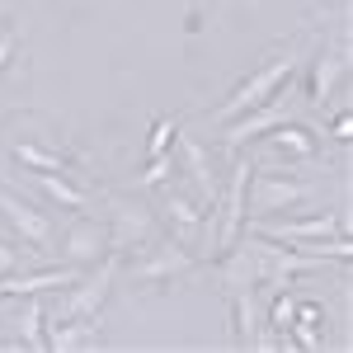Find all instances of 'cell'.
<instances>
[{"label": "cell", "instance_id": "603a6c76", "mask_svg": "<svg viewBox=\"0 0 353 353\" xmlns=\"http://www.w3.org/2000/svg\"><path fill=\"white\" fill-rule=\"evenodd\" d=\"M0 349H10V339H5V334H0Z\"/></svg>", "mask_w": 353, "mask_h": 353}, {"label": "cell", "instance_id": "ffe728a7", "mask_svg": "<svg viewBox=\"0 0 353 353\" xmlns=\"http://www.w3.org/2000/svg\"><path fill=\"white\" fill-rule=\"evenodd\" d=\"M19 264H24V254H19L10 241H0V278H5V273H14Z\"/></svg>", "mask_w": 353, "mask_h": 353}, {"label": "cell", "instance_id": "5b68a950", "mask_svg": "<svg viewBox=\"0 0 353 353\" xmlns=\"http://www.w3.org/2000/svg\"><path fill=\"white\" fill-rule=\"evenodd\" d=\"M0 217L10 221L19 236H24V245H33V250H52L57 245V226L48 212H38L33 203H24L19 193H10L5 184H0Z\"/></svg>", "mask_w": 353, "mask_h": 353}, {"label": "cell", "instance_id": "ba28073f", "mask_svg": "<svg viewBox=\"0 0 353 353\" xmlns=\"http://www.w3.org/2000/svg\"><path fill=\"white\" fill-rule=\"evenodd\" d=\"M174 151H179V170L189 174L193 189H198V203H203V208H217L221 184H217V174H212V156L184 132H174Z\"/></svg>", "mask_w": 353, "mask_h": 353}, {"label": "cell", "instance_id": "8fae6325", "mask_svg": "<svg viewBox=\"0 0 353 353\" xmlns=\"http://www.w3.org/2000/svg\"><path fill=\"white\" fill-rule=\"evenodd\" d=\"M325 132V128H306V123H297V118H288V123H278V128H269V146L283 156V161H316V151H321V141L316 137Z\"/></svg>", "mask_w": 353, "mask_h": 353}, {"label": "cell", "instance_id": "7a4b0ae2", "mask_svg": "<svg viewBox=\"0 0 353 353\" xmlns=\"http://www.w3.org/2000/svg\"><path fill=\"white\" fill-rule=\"evenodd\" d=\"M141 254L132 259V283L137 288H170L174 278H184V273L198 269V254H193L189 245H179L174 236H151L146 245H137Z\"/></svg>", "mask_w": 353, "mask_h": 353}, {"label": "cell", "instance_id": "9a60e30c", "mask_svg": "<svg viewBox=\"0 0 353 353\" xmlns=\"http://www.w3.org/2000/svg\"><path fill=\"white\" fill-rule=\"evenodd\" d=\"M14 161L24 165V170H43V174H71V179H85L71 156H61V151L43 146V141H14Z\"/></svg>", "mask_w": 353, "mask_h": 353}, {"label": "cell", "instance_id": "277c9868", "mask_svg": "<svg viewBox=\"0 0 353 353\" xmlns=\"http://www.w3.org/2000/svg\"><path fill=\"white\" fill-rule=\"evenodd\" d=\"M288 118H297V104H292V90H273V94L264 99V104H254V109H245L241 118L221 123V141H226L231 151H241L245 141L264 137L269 128H278V123H288Z\"/></svg>", "mask_w": 353, "mask_h": 353}, {"label": "cell", "instance_id": "52a82bcc", "mask_svg": "<svg viewBox=\"0 0 353 353\" xmlns=\"http://www.w3.org/2000/svg\"><path fill=\"white\" fill-rule=\"evenodd\" d=\"M109 250L113 245H109V226H104V221L81 217V221H71L66 236H61V259H66V264H81V269L99 264Z\"/></svg>", "mask_w": 353, "mask_h": 353}, {"label": "cell", "instance_id": "7c38bea8", "mask_svg": "<svg viewBox=\"0 0 353 353\" xmlns=\"http://www.w3.org/2000/svg\"><path fill=\"white\" fill-rule=\"evenodd\" d=\"M48 325V349L52 353H76V349H104L99 316L90 321H43Z\"/></svg>", "mask_w": 353, "mask_h": 353}, {"label": "cell", "instance_id": "d6986e66", "mask_svg": "<svg viewBox=\"0 0 353 353\" xmlns=\"http://www.w3.org/2000/svg\"><path fill=\"white\" fill-rule=\"evenodd\" d=\"M170 174H179V161H174V151H165V156H156V161H146V170L137 174L146 189H156V184H165Z\"/></svg>", "mask_w": 353, "mask_h": 353}, {"label": "cell", "instance_id": "8992f818", "mask_svg": "<svg viewBox=\"0 0 353 353\" xmlns=\"http://www.w3.org/2000/svg\"><path fill=\"white\" fill-rule=\"evenodd\" d=\"M109 245L118 250V254H128V250H137V245H146L151 236H156V217L146 212V208H132V203H123V198H109Z\"/></svg>", "mask_w": 353, "mask_h": 353}, {"label": "cell", "instance_id": "9c48e42d", "mask_svg": "<svg viewBox=\"0 0 353 353\" xmlns=\"http://www.w3.org/2000/svg\"><path fill=\"white\" fill-rule=\"evenodd\" d=\"M81 264H61V269H43V273H5L0 278V297H43V292H57V288H66V283H76L81 278Z\"/></svg>", "mask_w": 353, "mask_h": 353}, {"label": "cell", "instance_id": "5bb4252c", "mask_svg": "<svg viewBox=\"0 0 353 353\" xmlns=\"http://www.w3.org/2000/svg\"><path fill=\"white\" fill-rule=\"evenodd\" d=\"M33 184H38V189L48 193L52 203L71 208V212H85V208L94 203L90 184H85V179H71V174H43V170H33Z\"/></svg>", "mask_w": 353, "mask_h": 353}, {"label": "cell", "instance_id": "4fadbf2b", "mask_svg": "<svg viewBox=\"0 0 353 353\" xmlns=\"http://www.w3.org/2000/svg\"><path fill=\"white\" fill-rule=\"evenodd\" d=\"M161 212H165V221H170V236L193 250V245H198V226H203V203L189 198L184 189H170Z\"/></svg>", "mask_w": 353, "mask_h": 353}, {"label": "cell", "instance_id": "ac0fdd59", "mask_svg": "<svg viewBox=\"0 0 353 353\" xmlns=\"http://www.w3.org/2000/svg\"><path fill=\"white\" fill-rule=\"evenodd\" d=\"M174 132H179V123H174V118H156V123H151V137H146V161L165 156V151L174 146Z\"/></svg>", "mask_w": 353, "mask_h": 353}, {"label": "cell", "instance_id": "30bf717a", "mask_svg": "<svg viewBox=\"0 0 353 353\" xmlns=\"http://www.w3.org/2000/svg\"><path fill=\"white\" fill-rule=\"evenodd\" d=\"M344 57H349L344 43H325V48L316 52V61H311V85H306V99H311V104L325 109L330 99H334V85L344 76Z\"/></svg>", "mask_w": 353, "mask_h": 353}, {"label": "cell", "instance_id": "e0dca14e", "mask_svg": "<svg viewBox=\"0 0 353 353\" xmlns=\"http://www.w3.org/2000/svg\"><path fill=\"white\" fill-rule=\"evenodd\" d=\"M19 349H48V325H43V297H28L24 311H19Z\"/></svg>", "mask_w": 353, "mask_h": 353}, {"label": "cell", "instance_id": "2e32d148", "mask_svg": "<svg viewBox=\"0 0 353 353\" xmlns=\"http://www.w3.org/2000/svg\"><path fill=\"white\" fill-rule=\"evenodd\" d=\"M231 321H236V349H254V339H259V330H264V311H259V297H254V288H245V292H231Z\"/></svg>", "mask_w": 353, "mask_h": 353}, {"label": "cell", "instance_id": "3957f363", "mask_svg": "<svg viewBox=\"0 0 353 353\" xmlns=\"http://www.w3.org/2000/svg\"><path fill=\"white\" fill-rule=\"evenodd\" d=\"M311 198H316V189L301 184V179H292V174L254 170V174H250V189H245V212H250V217H278V212H297V208H306Z\"/></svg>", "mask_w": 353, "mask_h": 353}, {"label": "cell", "instance_id": "7402d4cb", "mask_svg": "<svg viewBox=\"0 0 353 353\" xmlns=\"http://www.w3.org/2000/svg\"><path fill=\"white\" fill-rule=\"evenodd\" d=\"M14 48H19V38H14V28H0V71L10 66V57H14Z\"/></svg>", "mask_w": 353, "mask_h": 353}, {"label": "cell", "instance_id": "44dd1931", "mask_svg": "<svg viewBox=\"0 0 353 353\" xmlns=\"http://www.w3.org/2000/svg\"><path fill=\"white\" fill-rule=\"evenodd\" d=\"M330 137H334V141H349V137H353V118H349V109L334 113V123H330Z\"/></svg>", "mask_w": 353, "mask_h": 353}, {"label": "cell", "instance_id": "6da1fadb", "mask_svg": "<svg viewBox=\"0 0 353 353\" xmlns=\"http://www.w3.org/2000/svg\"><path fill=\"white\" fill-rule=\"evenodd\" d=\"M306 61V38H292L288 48H273L250 76H245L231 94H226V104L217 109V123H231V118H241L245 109H254V104H264L273 90H283V85L297 76V66Z\"/></svg>", "mask_w": 353, "mask_h": 353}]
</instances>
